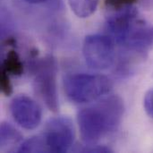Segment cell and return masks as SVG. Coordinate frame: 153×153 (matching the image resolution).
<instances>
[{"mask_svg": "<svg viewBox=\"0 0 153 153\" xmlns=\"http://www.w3.org/2000/svg\"><path fill=\"white\" fill-rule=\"evenodd\" d=\"M142 22L143 21L138 19V12L136 8L133 5L114 11V13L108 18L106 26L116 42L123 46L130 35Z\"/></svg>", "mask_w": 153, "mask_h": 153, "instance_id": "cell-6", "label": "cell"}, {"mask_svg": "<svg viewBox=\"0 0 153 153\" xmlns=\"http://www.w3.org/2000/svg\"><path fill=\"white\" fill-rule=\"evenodd\" d=\"M24 1H26L27 3H30V4H40L47 0H24Z\"/></svg>", "mask_w": 153, "mask_h": 153, "instance_id": "cell-16", "label": "cell"}, {"mask_svg": "<svg viewBox=\"0 0 153 153\" xmlns=\"http://www.w3.org/2000/svg\"><path fill=\"white\" fill-rule=\"evenodd\" d=\"M137 0H105V4L108 8L117 11L129 6H133Z\"/></svg>", "mask_w": 153, "mask_h": 153, "instance_id": "cell-13", "label": "cell"}, {"mask_svg": "<svg viewBox=\"0 0 153 153\" xmlns=\"http://www.w3.org/2000/svg\"><path fill=\"white\" fill-rule=\"evenodd\" d=\"M68 3L76 16L87 18L96 11L99 0H68Z\"/></svg>", "mask_w": 153, "mask_h": 153, "instance_id": "cell-9", "label": "cell"}, {"mask_svg": "<svg viewBox=\"0 0 153 153\" xmlns=\"http://www.w3.org/2000/svg\"><path fill=\"white\" fill-rule=\"evenodd\" d=\"M48 152H68L74 141V129L72 121L65 117L49 119L42 134Z\"/></svg>", "mask_w": 153, "mask_h": 153, "instance_id": "cell-5", "label": "cell"}, {"mask_svg": "<svg viewBox=\"0 0 153 153\" xmlns=\"http://www.w3.org/2000/svg\"><path fill=\"white\" fill-rule=\"evenodd\" d=\"M18 152H48L42 135L33 136L23 142L17 150Z\"/></svg>", "mask_w": 153, "mask_h": 153, "instance_id": "cell-11", "label": "cell"}, {"mask_svg": "<svg viewBox=\"0 0 153 153\" xmlns=\"http://www.w3.org/2000/svg\"><path fill=\"white\" fill-rule=\"evenodd\" d=\"M22 134L9 123L3 122L0 127V147L2 149L15 145L22 141Z\"/></svg>", "mask_w": 153, "mask_h": 153, "instance_id": "cell-8", "label": "cell"}, {"mask_svg": "<svg viewBox=\"0 0 153 153\" xmlns=\"http://www.w3.org/2000/svg\"><path fill=\"white\" fill-rule=\"evenodd\" d=\"M82 53L86 64L93 69L104 70L115 60V48L112 39L105 35L93 34L85 38Z\"/></svg>", "mask_w": 153, "mask_h": 153, "instance_id": "cell-4", "label": "cell"}, {"mask_svg": "<svg viewBox=\"0 0 153 153\" xmlns=\"http://www.w3.org/2000/svg\"><path fill=\"white\" fill-rule=\"evenodd\" d=\"M143 106L146 113L153 118V89L146 93L143 100Z\"/></svg>", "mask_w": 153, "mask_h": 153, "instance_id": "cell-14", "label": "cell"}, {"mask_svg": "<svg viewBox=\"0 0 153 153\" xmlns=\"http://www.w3.org/2000/svg\"><path fill=\"white\" fill-rule=\"evenodd\" d=\"M9 108L15 122L24 129L32 130L40 124L41 109L33 100L26 95L14 97Z\"/></svg>", "mask_w": 153, "mask_h": 153, "instance_id": "cell-7", "label": "cell"}, {"mask_svg": "<svg viewBox=\"0 0 153 153\" xmlns=\"http://www.w3.org/2000/svg\"><path fill=\"white\" fill-rule=\"evenodd\" d=\"M1 67L4 68L9 74L20 76L23 73V65L18 55L14 50H10L5 55V57L3 59Z\"/></svg>", "mask_w": 153, "mask_h": 153, "instance_id": "cell-10", "label": "cell"}, {"mask_svg": "<svg viewBox=\"0 0 153 153\" xmlns=\"http://www.w3.org/2000/svg\"><path fill=\"white\" fill-rule=\"evenodd\" d=\"M125 112L123 100L113 95L82 109L78 114L81 137L86 144H95L115 132L120 126Z\"/></svg>", "mask_w": 153, "mask_h": 153, "instance_id": "cell-1", "label": "cell"}, {"mask_svg": "<svg viewBox=\"0 0 153 153\" xmlns=\"http://www.w3.org/2000/svg\"><path fill=\"white\" fill-rule=\"evenodd\" d=\"M56 75V61L51 56L39 60L34 66V90L47 108L52 112L58 110Z\"/></svg>", "mask_w": 153, "mask_h": 153, "instance_id": "cell-3", "label": "cell"}, {"mask_svg": "<svg viewBox=\"0 0 153 153\" xmlns=\"http://www.w3.org/2000/svg\"><path fill=\"white\" fill-rule=\"evenodd\" d=\"M10 74L1 67L0 69V88L5 96H10L13 92V86L10 82Z\"/></svg>", "mask_w": 153, "mask_h": 153, "instance_id": "cell-12", "label": "cell"}, {"mask_svg": "<svg viewBox=\"0 0 153 153\" xmlns=\"http://www.w3.org/2000/svg\"><path fill=\"white\" fill-rule=\"evenodd\" d=\"M67 98L75 103H87L96 100L108 93L111 88L110 81L104 75L74 74L64 81Z\"/></svg>", "mask_w": 153, "mask_h": 153, "instance_id": "cell-2", "label": "cell"}, {"mask_svg": "<svg viewBox=\"0 0 153 153\" xmlns=\"http://www.w3.org/2000/svg\"><path fill=\"white\" fill-rule=\"evenodd\" d=\"M81 152H111L112 151L108 148V147H105V146H100V145H95V144H89L87 145V147L83 148L81 150Z\"/></svg>", "mask_w": 153, "mask_h": 153, "instance_id": "cell-15", "label": "cell"}]
</instances>
